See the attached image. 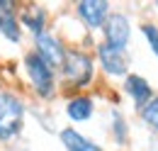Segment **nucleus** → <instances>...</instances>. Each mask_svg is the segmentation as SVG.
I'll list each match as a JSON object with an SVG mask.
<instances>
[{"mask_svg": "<svg viewBox=\"0 0 158 151\" xmlns=\"http://www.w3.org/2000/svg\"><path fill=\"white\" fill-rule=\"evenodd\" d=\"M24 68H27V76H29V83H32L34 93L39 95V97H49V95L54 93V85H56L54 68L46 66L34 51L24 56Z\"/></svg>", "mask_w": 158, "mask_h": 151, "instance_id": "3", "label": "nucleus"}, {"mask_svg": "<svg viewBox=\"0 0 158 151\" xmlns=\"http://www.w3.org/2000/svg\"><path fill=\"white\" fill-rule=\"evenodd\" d=\"M0 34L5 39H10L12 44H20L22 29H20V19L15 15V5L7 0H0Z\"/></svg>", "mask_w": 158, "mask_h": 151, "instance_id": "8", "label": "nucleus"}, {"mask_svg": "<svg viewBox=\"0 0 158 151\" xmlns=\"http://www.w3.org/2000/svg\"><path fill=\"white\" fill-rule=\"evenodd\" d=\"M34 54L46 63V66H51V68H61V63H63V56H66V49H63V44H61L56 37H51V34H39V37H34Z\"/></svg>", "mask_w": 158, "mask_h": 151, "instance_id": "5", "label": "nucleus"}, {"mask_svg": "<svg viewBox=\"0 0 158 151\" xmlns=\"http://www.w3.org/2000/svg\"><path fill=\"white\" fill-rule=\"evenodd\" d=\"M124 90L131 95V100H134V105H136L139 110L153 97L151 93V85L141 78V76H127V80H124Z\"/></svg>", "mask_w": 158, "mask_h": 151, "instance_id": "9", "label": "nucleus"}, {"mask_svg": "<svg viewBox=\"0 0 158 151\" xmlns=\"http://www.w3.org/2000/svg\"><path fill=\"white\" fill-rule=\"evenodd\" d=\"M102 27H105V44H110L112 49L124 51V46L129 44V34H131L129 19L122 12H112V15H107Z\"/></svg>", "mask_w": 158, "mask_h": 151, "instance_id": "4", "label": "nucleus"}, {"mask_svg": "<svg viewBox=\"0 0 158 151\" xmlns=\"http://www.w3.org/2000/svg\"><path fill=\"white\" fill-rule=\"evenodd\" d=\"M61 144L68 151H102L95 141H90L76 129H61Z\"/></svg>", "mask_w": 158, "mask_h": 151, "instance_id": "12", "label": "nucleus"}, {"mask_svg": "<svg viewBox=\"0 0 158 151\" xmlns=\"http://www.w3.org/2000/svg\"><path fill=\"white\" fill-rule=\"evenodd\" d=\"M141 117H143V122H146L148 127H153L158 132V97H151V100L141 107Z\"/></svg>", "mask_w": 158, "mask_h": 151, "instance_id": "13", "label": "nucleus"}, {"mask_svg": "<svg viewBox=\"0 0 158 151\" xmlns=\"http://www.w3.org/2000/svg\"><path fill=\"white\" fill-rule=\"evenodd\" d=\"M61 73H63L66 85H71V88L90 85V80H93V58H90V54H85L80 49H68L66 56H63V63H61Z\"/></svg>", "mask_w": 158, "mask_h": 151, "instance_id": "1", "label": "nucleus"}, {"mask_svg": "<svg viewBox=\"0 0 158 151\" xmlns=\"http://www.w3.org/2000/svg\"><path fill=\"white\" fill-rule=\"evenodd\" d=\"M66 114L73 122H88L93 114V100L88 95H76L66 102Z\"/></svg>", "mask_w": 158, "mask_h": 151, "instance_id": "11", "label": "nucleus"}, {"mask_svg": "<svg viewBox=\"0 0 158 151\" xmlns=\"http://www.w3.org/2000/svg\"><path fill=\"white\" fill-rule=\"evenodd\" d=\"M114 132H117V141L124 144V141H127V132H124V122H122L119 114H114Z\"/></svg>", "mask_w": 158, "mask_h": 151, "instance_id": "15", "label": "nucleus"}, {"mask_svg": "<svg viewBox=\"0 0 158 151\" xmlns=\"http://www.w3.org/2000/svg\"><path fill=\"white\" fill-rule=\"evenodd\" d=\"M24 124V105L10 93H0V141H12Z\"/></svg>", "mask_w": 158, "mask_h": 151, "instance_id": "2", "label": "nucleus"}, {"mask_svg": "<svg viewBox=\"0 0 158 151\" xmlns=\"http://www.w3.org/2000/svg\"><path fill=\"white\" fill-rule=\"evenodd\" d=\"M141 32L146 34L148 46L153 49V54L158 56V27H156V24H141Z\"/></svg>", "mask_w": 158, "mask_h": 151, "instance_id": "14", "label": "nucleus"}, {"mask_svg": "<svg viewBox=\"0 0 158 151\" xmlns=\"http://www.w3.org/2000/svg\"><path fill=\"white\" fill-rule=\"evenodd\" d=\"M107 15H110V5L105 0H83V2H78V17L93 29L102 27Z\"/></svg>", "mask_w": 158, "mask_h": 151, "instance_id": "7", "label": "nucleus"}, {"mask_svg": "<svg viewBox=\"0 0 158 151\" xmlns=\"http://www.w3.org/2000/svg\"><path fill=\"white\" fill-rule=\"evenodd\" d=\"M20 22L34 37H39V34H44V27H46V10L39 5H27L20 15Z\"/></svg>", "mask_w": 158, "mask_h": 151, "instance_id": "10", "label": "nucleus"}, {"mask_svg": "<svg viewBox=\"0 0 158 151\" xmlns=\"http://www.w3.org/2000/svg\"><path fill=\"white\" fill-rule=\"evenodd\" d=\"M98 61L105 68V73H110V76H124L127 68H129V61L124 56V51L112 49L110 44H100L98 46Z\"/></svg>", "mask_w": 158, "mask_h": 151, "instance_id": "6", "label": "nucleus"}]
</instances>
